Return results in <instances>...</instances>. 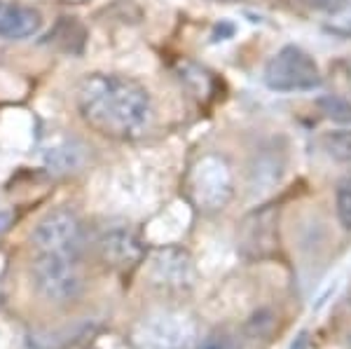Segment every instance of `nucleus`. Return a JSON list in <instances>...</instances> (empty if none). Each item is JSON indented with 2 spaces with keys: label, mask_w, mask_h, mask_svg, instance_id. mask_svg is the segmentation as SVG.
I'll use <instances>...</instances> for the list:
<instances>
[{
  "label": "nucleus",
  "mask_w": 351,
  "mask_h": 349,
  "mask_svg": "<svg viewBox=\"0 0 351 349\" xmlns=\"http://www.w3.org/2000/svg\"><path fill=\"white\" fill-rule=\"evenodd\" d=\"M75 104L84 125L117 141L141 139L155 117L148 89L120 73H92L82 77Z\"/></svg>",
  "instance_id": "obj_1"
},
{
  "label": "nucleus",
  "mask_w": 351,
  "mask_h": 349,
  "mask_svg": "<svg viewBox=\"0 0 351 349\" xmlns=\"http://www.w3.org/2000/svg\"><path fill=\"white\" fill-rule=\"evenodd\" d=\"M192 261L185 251L180 249H164L152 258V277L164 286L183 289L192 284Z\"/></svg>",
  "instance_id": "obj_7"
},
{
  "label": "nucleus",
  "mask_w": 351,
  "mask_h": 349,
  "mask_svg": "<svg viewBox=\"0 0 351 349\" xmlns=\"http://www.w3.org/2000/svg\"><path fill=\"white\" fill-rule=\"evenodd\" d=\"M77 24H80V21H75V19L71 21V16H64L54 28V31H59V33H49V40H52L56 47L64 49V52H80V49L73 45V28H77Z\"/></svg>",
  "instance_id": "obj_12"
},
{
  "label": "nucleus",
  "mask_w": 351,
  "mask_h": 349,
  "mask_svg": "<svg viewBox=\"0 0 351 349\" xmlns=\"http://www.w3.org/2000/svg\"><path fill=\"white\" fill-rule=\"evenodd\" d=\"M190 195L202 209L218 211L232 197V173L223 157L206 155L192 167Z\"/></svg>",
  "instance_id": "obj_5"
},
{
  "label": "nucleus",
  "mask_w": 351,
  "mask_h": 349,
  "mask_svg": "<svg viewBox=\"0 0 351 349\" xmlns=\"http://www.w3.org/2000/svg\"><path fill=\"white\" fill-rule=\"evenodd\" d=\"M84 244V230L80 218L71 209H56L38 223L33 232L36 253H59V256L77 258Z\"/></svg>",
  "instance_id": "obj_4"
},
{
  "label": "nucleus",
  "mask_w": 351,
  "mask_h": 349,
  "mask_svg": "<svg viewBox=\"0 0 351 349\" xmlns=\"http://www.w3.org/2000/svg\"><path fill=\"white\" fill-rule=\"evenodd\" d=\"M77 157V150L73 148V145H56L54 150H49V167L54 169V171H71V167H75Z\"/></svg>",
  "instance_id": "obj_13"
},
{
  "label": "nucleus",
  "mask_w": 351,
  "mask_h": 349,
  "mask_svg": "<svg viewBox=\"0 0 351 349\" xmlns=\"http://www.w3.org/2000/svg\"><path fill=\"white\" fill-rule=\"evenodd\" d=\"M309 3L319 10H332V12H335V10H339L344 5V0H309Z\"/></svg>",
  "instance_id": "obj_16"
},
{
  "label": "nucleus",
  "mask_w": 351,
  "mask_h": 349,
  "mask_svg": "<svg viewBox=\"0 0 351 349\" xmlns=\"http://www.w3.org/2000/svg\"><path fill=\"white\" fill-rule=\"evenodd\" d=\"M43 28V14L31 5L0 0V38L26 40Z\"/></svg>",
  "instance_id": "obj_6"
},
{
  "label": "nucleus",
  "mask_w": 351,
  "mask_h": 349,
  "mask_svg": "<svg viewBox=\"0 0 351 349\" xmlns=\"http://www.w3.org/2000/svg\"><path fill=\"white\" fill-rule=\"evenodd\" d=\"M99 249L104 261H110L112 265H129L138 258L141 246L134 237L132 230H110L99 241Z\"/></svg>",
  "instance_id": "obj_8"
},
{
  "label": "nucleus",
  "mask_w": 351,
  "mask_h": 349,
  "mask_svg": "<svg viewBox=\"0 0 351 349\" xmlns=\"http://www.w3.org/2000/svg\"><path fill=\"white\" fill-rule=\"evenodd\" d=\"M321 112L328 120L337 122V125H351V101L339 97V94H328L319 101Z\"/></svg>",
  "instance_id": "obj_10"
},
{
  "label": "nucleus",
  "mask_w": 351,
  "mask_h": 349,
  "mask_svg": "<svg viewBox=\"0 0 351 349\" xmlns=\"http://www.w3.org/2000/svg\"><path fill=\"white\" fill-rule=\"evenodd\" d=\"M202 349H239V345H237V340L230 333L220 330V333L208 335L206 340H204Z\"/></svg>",
  "instance_id": "obj_14"
},
{
  "label": "nucleus",
  "mask_w": 351,
  "mask_h": 349,
  "mask_svg": "<svg viewBox=\"0 0 351 349\" xmlns=\"http://www.w3.org/2000/svg\"><path fill=\"white\" fill-rule=\"evenodd\" d=\"M321 145L330 160L339 162V165H351V129H337V132L324 134Z\"/></svg>",
  "instance_id": "obj_9"
},
{
  "label": "nucleus",
  "mask_w": 351,
  "mask_h": 349,
  "mask_svg": "<svg viewBox=\"0 0 351 349\" xmlns=\"http://www.w3.org/2000/svg\"><path fill=\"white\" fill-rule=\"evenodd\" d=\"M5 267H8V258H5V253H0V277L5 274Z\"/></svg>",
  "instance_id": "obj_17"
},
{
  "label": "nucleus",
  "mask_w": 351,
  "mask_h": 349,
  "mask_svg": "<svg viewBox=\"0 0 351 349\" xmlns=\"http://www.w3.org/2000/svg\"><path fill=\"white\" fill-rule=\"evenodd\" d=\"M33 284L43 298L52 302L73 300L82 289V277L77 269V258L59 253H36L31 265Z\"/></svg>",
  "instance_id": "obj_3"
},
{
  "label": "nucleus",
  "mask_w": 351,
  "mask_h": 349,
  "mask_svg": "<svg viewBox=\"0 0 351 349\" xmlns=\"http://www.w3.org/2000/svg\"><path fill=\"white\" fill-rule=\"evenodd\" d=\"M335 211H337L339 225H342L344 230H351V176L337 183Z\"/></svg>",
  "instance_id": "obj_11"
},
{
  "label": "nucleus",
  "mask_w": 351,
  "mask_h": 349,
  "mask_svg": "<svg viewBox=\"0 0 351 349\" xmlns=\"http://www.w3.org/2000/svg\"><path fill=\"white\" fill-rule=\"evenodd\" d=\"M14 223V211L10 209H0V239L5 237V234L10 232V228H12Z\"/></svg>",
  "instance_id": "obj_15"
},
{
  "label": "nucleus",
  "mask_w": 351,
  "mask_h": 349,
  "mask_svg": "<svg viewBox=\"0 0 351 349\" xmlns=\"http://www.w3.org/2000/svg\"><path fill=\"white\" fill-rule=\"evenodd\" d=\"M263 80L271 92H311L321 84V69L314 56L298 45H284L265 64Z\"/></svg>",
  "instance_id": "obj_2"
}]
</instances>
